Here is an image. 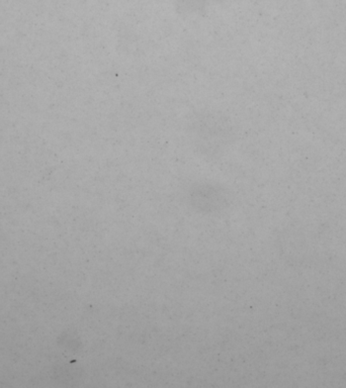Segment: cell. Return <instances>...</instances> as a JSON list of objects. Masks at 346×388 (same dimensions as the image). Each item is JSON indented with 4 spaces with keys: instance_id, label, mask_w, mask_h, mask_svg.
Instances as JSON below:
<instances>
[{
    "instance_id": "1",
    "label": "cell",
    "mask_w": 346,
    "mask_h": 388,
    "mask_svg": "<svg viewBox=\"0 0 346 388\" xmlns=\"http://www.w3.org/2000/svg\"><path fill=\"white\" fill-rule=\"evenodd\" d=\"M177 1L180 3V7L182 9L191 11V10L199 9L201 3L204 1V0H177Z\"/></svg>"
}]
</instances>
